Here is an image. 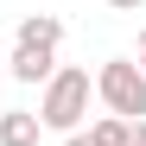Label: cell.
<instances>
[{"mask_svg":"<svg viewBox=\"0 0 146 146\" xmlns=\"http://www.w3.org/2000/svg\"><path fill=\"white\" fill-rule=\"evenodd\" d=\"M89 102H95V83H89V70H76V64H57L51 76H44V89H38V127L44 133H76L83 127V114H89Z\"/></svg>","mask_w":146,"mask_h":146,"instance_id":"obj_1","label":"cell"},{"mask_svg":"<svg viewBox=\"0 0 146 146\" xmlns=\"http://www.w3.org/2000/svg\"><path fill=\"white\" fill-rule=\"evenodd\" d=\"M89 83H95V102H102L108 114H121V121H146V76H140L133 57H108Z\"/></svg>","mask_w":146,"mask_h":146,"instance_id":"obj_2","label":"cell"},{"mask_svg":"<svg viewBox=\"0 0 146 146\" xmlns=\"http://www.w3.org/2000/svg\"><path fill=\"white\" fill-rule=\"evenodd\" d=\"M13 44L57 51V44H64V19H57V13H26V19H19V32H13Z\"/></svg>","mask_w":146,"mask_h":146,"instance_id":"obj_3","label":"cell"},{"mask_svg":"<svg viewBox=\"0 0 146 146\" xmlns=\"http://www.w3.org/2000/svg\"><path fill=\"white\" fill-rule=\"evenodd\" d=\"M7 70H13V83H38V89H44V76L57 70V51H32V44H13Z\"/></svg>","mask_w":146,"mask_h":146,"instance_id":"obj_4","label":"cell"},{"mask_svg":"<svg viewBox=\"0 0 146 146\" xmlns=\"http://www.w3.org/2000/svg\"><path fill=\"white\" fill-rule=\"evenodd\" d=\"M38 114L32 108H0V146H38Z\"/></svg>","mask_w":146,"mask_h":146,"instance_id":"obj_5","label":"cell"},{"mask_svg":"<svg viewBox=\"0 0 146 146\" xmlns=\"http://www.w3.org/2000/svg\"><path fill=\"white\" fill-rule=\"evenodd\" d=\"M127 133H133V121H121V114H102L89 127V146H127Z\"/></svg>","mask_w":146,"mask_h":146,"instance_id":"obj_6","label":"cell"},{"mask_svg":"<svg viewBox=\"0 0 146 146\" xmlns=\"http://www.w3.org/2000/svg\"><path fill=\"white\" fill-rule=\"evenodd\" d=\"M108 7H114V13H140L146 0H108Z\"/></svg>","mask_w":146,"mask_h":146,"instance_id":"obj_7","label":"cell"},{"mask_svg":"<svg viewBox=\"0 0 146 146\" xmlns=\"http://www.w3.org/2000/svg\"><path fill=\"white\" fill-rule=\"evenodd\" d=\"M127 146H146V121H133V133H127Z\"/></svg>","mask_w":146,"mask_h":146,"instance_id":"obj_8","label":"cell"},{"mask_svg":"<svg viewBox=\"0 0 146 146\" xmlns=\"http://www.w3.org/2000/svg\"><path fill=\"white\" fill-rule=\"evenodd\" d=\"M133 64H140V76H146V26H140V57H133Z\"/></svg>","mask_w":146,"mask_h":146,"instance_id":"obj_9","label":"cell"},{"mask_svg":"<svg viewBox=\"0 0 146 146\" xmlns=\"http://www.w3.org/2000/svg\"><path fill=\"white\" fill-rule=\"evenodd\" d=\"M64 146H89V133H83V127H76V133H64Z\"/></svg>","mask_w":146,"mask_h":146,"instance_id":"obj_10","label":"cell"}]
</instances>
